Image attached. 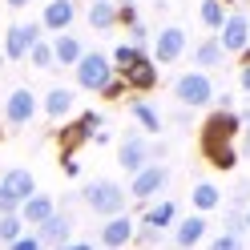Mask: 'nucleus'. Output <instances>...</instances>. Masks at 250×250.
Masks as SVG:
<instances>
[{"instance_id": "f257e3e1", "label": "nucleus", "mask_w": 250, "mask_h": 250, "mask_svg": "<svg viewBox=\"0 0 250 250\" xmlns=\"http://www.w3.org/2000/svg\"><path fill=\"white\" fill-rule=\"evenodd\" d=\"M242 137V117L234 109H214V113L202 121V158L214 169H234L238 166V142Z\"/></svg>"}, {"instance_id": "f03ea898", "label": "nucleus", "mask_w": 250, "mask_h": 250, "mask_svg": "<svg viewBox=\"0 0 250 250\" xmlns=\"http://www.w3.org/2000/svg\"><path fill=\"white\" fill-rule=\"evenodd\" d=\"M81 202L97 218H117V214H125V206H129V190H125L121 182H113V178H97V182H85Z\"/></svg>"}, {"instance_id": "7ed1b4c3", "label": "nucleus", "mask_w": 250, "mask_h": 250, "mask_svg": "<svg viewBox=\"0 0 250 250\" xmlns=\"http://www.w3.org/2000/svg\"><path fill=\"white\" fill-rule=\"evenodd\" d=\"M174 97H178L186 109H206V105H214V81H210V73H202V69L182 73L178 81H174Z\"/></svg>"}, {"instance_id": "20e7f679", "label": "nucleus", "mask_w": 250, "mask_h": 250, "mask_svg": "<svg viewBox=\"0 0 250 250\" xmlns=\"http://www.w3.org/2000/svg\"><path fill=\"white\" fill-rule=\"evenodd\" d=\"M117 77L113 69V61H109L105 53H85L81 57V65H77V89H85V93H105V85Z\"/></svg>"}, {"instance_id": "39448f33", "label": "nucleus", "mask_w": 250, "mask_h": 250, "mask_svg": "<svg viewBox=\"0 0 250 250\" xmlns=\"http://www.w3.org/2000/svg\"><path fill=\"white\" fill-rule=\"evenodd\" d=\"M186 49H190V37H186L182 24L158 28V37H153V61H158V65H178L186 57Z\"/></svg>"}, {"instance_id": "423d86ee", "label": "nucleus", "mask_w": 250, "mask_h": 250, "mask_svg": "<svg viewBox=\"0 0 250 250\" xmlns=\"http://www.w3.org/2000/svg\"><path fill=\"white\" fill-rule=\"evenodd\" d=\"M166 186H169V166H166V162H149L142 174H133V178H129V198L149 202V198H158Z\"/></svg>"}, {"instance_id": "0eeeda50", "label": "nucleus", "mask_w": 250, "mask_h": 250, "mask_svg": "<svg viewBox=\"0 0 250 250\" xmlns=\"http://www.w3.org/2000/svg\"><path fill=\"white\" fill-rule=\"evenodd\" d=\"M117 162H121V169H125V174H142V169L153 162V146L146 142V137L142 133H125L121 137V146H117Z\"/></svg>"}, {"instance_id": "6e6552de", "label": "nucleus", "mask_w": 250, "mask_h": 250, "mask_svg": "<svg viewBox=\"0 0 250 250\" xmlns=\"http://www.w3.org/2000/svg\"><path fill=\"white\" fill-rule=\"evenodd\" d=\"M218 44H222L226 53H246L250 49V12H242V8H230V17H226V24H222V33H218Z\"/></svg>"}, {"instance_id": "1a4fd4ad", "label": "nucleus", "mask_w": 250, "mask_h": 250, "mask_svg": "<svg viewBox=\"0 0 250 250\" xmlns=\"http://www.w3.org/2000/svg\"><path fill=\"white\" fill-rule=\"evenodd\" d=\"M37 41H41V24H33V21L8 24V33H4V57L8 61H28V53H33Z\"/></svg>"}, {"instance_id": "9d476101", "label": "nucleus", "mask_w": 250, "mask_h": 250, "mask_svg": "<svg viewBox=\"0 0 250 250\" xmlns=\"http://www.w3.org/2000/svg\"><path fill=\"white\" fill-rule=\"evenodd\" d=\"M101 129V113H93V109H85L81 117H77L73 125H65L57 137H61V153H73V149H81L85 142H93V133Z\"/></svg>"}, {"instance_id": "9b49d317", "label": "nucleus", "mask_w": 250, "mask_h": 250, "mask_svg": "<svg viewBox=\"0 0 250 250\" xmlns=\"http://www.w3.org/2000/svg\"><path fill=\"white\" fill-rule=\"evenodd\" d=\"M37 109H41L37 105V93L21 85V89H12L8 101H4V121L12 125V129H21V125H28V121L37 117Z\"/></svg>"}, {"instance_id": "f8f14e48", "label": "nucleus", "mask_w": 250, "mask_h": 250, "mask_svg": "<svg viewBox=\"0 0 250 250\" xmlns=\"http://www.w3.org/2000/svg\"><path fill=\"white\" fill-rule=\"evenodd\" d=\"M37 238H41V246H44V250H61L65 242H73V214L57 210L44 226H37Z\"/></svg>"}, {"instance_id": "ddd939ff", "label": "nucleus", "mask_w": 250, "mask_h": 250, "mask_svg": "<svg viewBox=\"0 0 250 250\" xmlns=\"http://www.w3.org/2000/svg\"><path fill=\"white\" fill-rule=\"evenodd\" d=\"M117 77H125V85H129L133 93H149L153 85H158V61H153L149 53H142L129 69H125V73H117Z\"/></svg>"}, {"instance_id": "4468645a", "label": "nucleus", "mask_w": 250, "mask_h": 250, "mask_svg": "<svg viewBox=\"0 0 250 250\" xmlns=\"http://www.w3.org/2000/svg\"><path fill=\"white\" fill-rule=\"evenodd\" d=\"M133 234H137V226H133V218L129 214H117V218H105V226H101V246L105 250H121V246H129L133 242Z\"/></svg>"}, {"instance_id": "2eb2a0df", "label": "nucleus", "mask_w": 250, "mask_h": 250, "mask_svg": "<svg viewBox=\"0 0 250 250\" xmlns=\"http://www.w3.org/2000/svg\"><path fill=\"white\" fill-rule=\"evenodd\" d=\"M210 234V222H206V214H190V218H178V226H174V246L178 250H194L202 238Z\"/></svg>"}, {"instance_id": "dca6fc26", "label": "nucleus", "mask_w": 250, "mask_h": 250, "mask_svg": "<svg viewBox=\"0 0 250 250\" xmlns=\"http://www.w3.org/2000/svg\"><path fill=\"white\" fill-rule=\"evenodd\" d=\"M0 186H4V190L12 194L24 206L28 198L37 194V178H33V169H24V166H12V169H4V174H0Z\"/></svg>"}, {"instance_id": "f3484780", "label": "nucleus", "mask_w": 250, "mask_h": 250, "mask_svg": "<svg viewBox=\"0 0 250 250\" xmlns=\"http://www.w3.org/2000/svg\"><path fill=\"white\" fill-rule=\"evenodd\" d=\"M77 21V4L73 0H49L41 12V28H49V33H69V24Z\"/></svg>"}, {"instance_id": "a211bd4d", "label": "nucleus", "mask_w": 250, "mask_h": 250, "mask_svg": "<svg viewBox=\"0 0 250 250\" xmlns=\"http://www.w3.org/2000/svg\"><path fill=\"white\" fill-rule=\"evenodd\" d=\"M85 53H89V49H85V44L77 41L73 33H57V37H53V57H57V69H77Z\"/></svg>"}, {"instance_id": "6ab92c4d", "label": "nucleus", "mask_w": 250, "mask_h": 250, "mask_svg": "<svg viewBox=\"0 0 250 250\" xmlns=\"http://www.w3.org/2000/svg\"><path fill=\"white\" fill-rule=\"evenodd\" d=\"M53 214H57V198H53V194H33V198H28L24 206H21L24 226H33V230H37V226H44Z\"/></svg>"}, {"instance_id": "aec40b11", "label": "nucleus", "mask_w": 250, "mask_h": 250, "mask_svg": "<svg viewBox=\"0 0 250 250\" xmlns=\"http://www.w3.org/2000/svg\"><path fill=\"white\" fill-rule=\"evenodd\" d=\"M41 109H44V117H53V121H65V117L73 113V109H77V97H73V89L57 85V89H49V93H44Z\"/></svg>"}, {"instance_id": "412c9836", "label": "nucleus", "mask_w": 250, "mask_h": 250, "mask_svg": "<svg viewBox=\"0 0 250 250\" xmlns=\"http://www.w3.org/2000/svg\"><path fill=\"white\" fill-rule=\"evenodd\" d=\"M190 53H194V65H198L202 73H210V69H218V65L226 61V49L218 44V37H206V41H198Z\"/></svg>"}, {"instance_id": "4be33fe9", "label": "nucleus", "mask_w": 250, "mask_h": 250, "mask_svg": "<svg viewBox=\"0 0 250 250\" xmlns=\"http://www.w3.org/2000/svg\"><path fill=\"white\" fill-rule=\"evenodd\" d=\"M190 206H194V214H214L218 206H222V190H218L214 182H194Z\"/></svg>"}, {"instance_id": "5701e85b", "label": "nucleus", "mask_w": 250, "mask_h": 250, "mask_svg": "<svg viewBox=\"0 0 250 250\" xmlns=\"http://www.w3.org/2000/svg\"><path fill=\"white\" fill-rule=\"evenodd\" d=\"M142 222H146V226H158V230H169V226H178V202H169V198L153 202V206L142 214Z\"/></svg>"}, {"instance_id": "b1692460", "label": "nucleus", "mask_w": 250, "mask_h": 250, "mask_svg": "<svg viewBox=\"0 0 250 250\" xmlns=\"http://www.w3.org/2000/svg\"><path fill=\"white\" fill-rule=\"evenodd\" d=\"M226 17H230V8L222 4V0H202L198 4V21H202V28L206 33H222V24H226Z\"/></svg>"}, {"instance_id": "393cba45", "label": "nucleus", "mask_w": 250, "mask_h": 250, "mask_svg": "<svg viewBox=\"0 0 250 250\" xmlns=\"http://www.w3.org/2000/svg\"><path fill=\"white\" fill-rule=\"evenodd\" d=\"M85 17H89V28H97V33H109V28L117 24V4H113V0H93Z\"/></svg>"}, {"instance_id": "a878e982", "label": "nucleus", "mask_w": 250, "mask_h": 250, "mask_svg": "<svg viewBox=\"0 0 250 250\" xmlns=\"http://www.w3.org/2000/svg\"><path fill=\"white\" fill-rule=\"evenodd\" d=\"M129 113H133V121L142 125L146 133H162V113H158V109H153L149 101H142V97H133V101H129Z\"/></svg>"}, {"instance_id": "bb28decb", "label": "nucleus", "mask_w": 250, "mask_h": 250, "mask_svg": "<svg viewBox=\"0 0 250 250\" xmlns=\"http://www.w3.org/2000/svg\"><path fill=\"white\" fill-rule=\"evenodd\" d=\"M24 234V218L21 214H0V246H12Z\"/></svg>"}, {"instance_id": "cd10ccee", "label": "nucleus", "mask_w": 250, "mask_h": 250, "mask_svg": "<svg viewBox=\"0 0 250 250\" xmlns=\"http://www.w3.org/2000/svg\"><path fill=\"white\" fill-rule=\"evenodd\" d=\"M28 65L33 69H57V57H53V41H37L33 44V53H28Z\"/></svg>"}, {"instance_id": "c85d7f7f", "label": "nucleus", "mask_w": 250, "mask_h": 250, "mask_svg": "<svg viewBox=\"0 0 250 250\" xmlns=\"http://www.w3.org/2000/svg\"><path fill=\"white\" fill-rule=\"evenodd\" d=\"M142 53H146V49H137V44H117V49L109 53V61H113V69H117V73H125Z\"/></svg>"}, {"instance_id": "c756f323", "label": "nucleus", "mask_w": 250, "mask_h": 250, "mask_svg": "<svg viewBox=\"0 0 250 250\" xmlns=\"http://www.w3.org/2000/svg\"><path fill=\"white\" fill-rule=\"evenodd\" d=\"M206 250H246V242H242V234L222 230V234H214V238H210V246H206Z\"/></svg>"}, {"instance_id": "7c9ffc66", "label": "nucleus", "mask_w": 250, "mask_h": 250, "mask_svg": "<svg viewBox=\"0 0 250 250\" xmlns=\"http://www.w3.org/2000/svg\"><path fill=\"white\" fill-rule=\"evenodd\" d=\"M137 21H142V17H137V4H133V0H121V4H117V24L133 28Z\"/></svg>"}, {"instance_id": "2f4dec72", "label": "nucleus", "mask_w": 250, "mask_h": 250, "mask_svg": "<svg viewBox=\"0 0 250 250\" xmlns=\"http://www.w3.org/2000/svg\"><path fill=\"white\" fill-rule=\"evenodd\" d=\"M226 230L230 234H246V210H226Z\"/></svg>"}, {"instance_id": "473e14b6", "label": "nucleus", "mask_w": 250, "mask_h": 250, "mask_svg": "<svg viewBox=\"0 0 250 250\" xmlns=\"http://www.w3.org/2000/svg\"><path fill=\"white\" fill-rule=\"evenodd\" d=\"M125 89H129V85H125V77H113V81L105 85L101 97H105V101H121V97H125Z\"/></svg>"}, {"instance_id": "72a5a7b5", "label": "nucleus", "mask_w": 250, "mask_h": 250, "mask_svg": "<svg viewBox=\"0 0 250 250\" xmlns=\"http://www.w3.org/2000/svg\"><path fill=\"white\" fill-rule=\"evenodd\" d=\"M133 238H137V242H146V246H153V242H162V230H158V226H146V222H142Z\"/></svg>"}, {"instance_id": "f704fd0d", "label": "nucleus", "mask_w": 250, "mask_h": 250, "mask_svg": "<svg viewBox=\"0 0 250 250\" xmlns=\"http://www.w3.org/2000/svg\"><path fill=\"white\" fill-rule=\"evenodd\" d=\"M129 44H137V49H146V44H149V28H146V21H137V24L129 28Z\"/></svg>"}, {"instance_id": "c9c22d12", "label": "nucleus", "mask_w": 250, "mask_h": 250, "mask_svg": "<svg viewBox=\"0 0 250 250\" xmlns=\"http://www.w3.org/2000/svg\"><path fill=\"white\" fill-rule=\"evenodd\" d=\"M61 169H65V178H81V162H77V153H61Z\"/></svg>"}, {"instance_id": "e433bc0d", "label": "nucleus", "mask_w": 250, "mask_h": 250, "mask_svg": "<svg viewBox=\"0 0 250 250\" xmlns=\"http://www.w3.org/2000/svg\"><path fill=\"white\" fill-rule=\"evenodd\" d=\"M250 206V182H238L234 186V210H246Z\"/></svg>"}, {"instance_id": "4c0bfd02", "label": "nucleus", "mask_w": 250, "mask_h": 250, "mask_svg": "<svg viewBox=\"0 0 250 250\" xmlns=\"http://www.w3.org/2000/svg\"><path fill=\"white\" fill-rule=\"evenodd\" d=\"M8 250H44V246H41V238H37V234H21V238L12 242Z\"/></svg>"}, {"instance_id": "58836bf2", "label": "nucleus", "mask_w": 250, "mask_h": 250, "mask_svg": "<svg viewBox=\"0 0 250 250\" xmlns=\"http://www.w3.org/2000/svg\"><path fill=\"white\" fill-rule=\"evenodd\" d=\"M0 214H21V202L12 198V194L4 190V186H0Z\"/></svg>"}, {"instance_id": "ea45409f", "label": "nucleus", "mask_w": 250, "mask_h": 250, "mask_svg": "<svg viewBox=\"0 0 250 250\" xmlns=\"http://www.w3.org/2000/svg\"><path fill=\"white\" fill-rule=\"evenodd\" d=\"M238 117H242V153H250V105L242 109Z\"/></svg>"}, {"instance_id": "a19ab883", "label": "nucleus", "mask_w": 250, "mask_h": 250, "mask_svg": "<svg viewBox=\"0 0 250 250\" xmlns=\"http://www.w3.org/2000/svg\"><path fill=\"white\" fill-rule=\"evenodd\" d=\"M238 89L250 97V65H238Z\"/></svg>"}, {"instance_id": "79ce46f5", "label": "nucleus", "mask_w": 250, "mask_h": 250, "mask_svg": "<svg viewBox=\"0 0 250 250\" xmlns=\"http://www.w3.org/2000/svg\"><path fill=\"white\" fill-rule=\"evenodd\" d=\"M61 250H97V246H93V242H85V238H73V242H65Z\"/></svg>"}, {"instance_id": "37998d69", "label": "nucleus", "mask_w": 250, "mask_h": 250, "mask_svg": "<svg viewBox=\"0 0 250 250\" xmlns=\"http://www.w3.org/2000/svg\"><path fill=\"white\" fill-rule=\"evenodd\" d=\"M8 8H28V0H8Z\"/></svg>"}, {"instance_id": "c03bdc74", "label": "nucleus", "mask_w": 250, "mask_h": 250, "mask_svg": "<svg viewBox=\"0 0 250 250\" xmlns=\"http://www.w3.org/2000/svg\"><path fill=\"white\" fill-rule=\"evenodd\" d=\"M242 65H250V49H246V53H242Z\"/></svg>"}, {"instance_id": "a18cd8bd", "label": "nucleus", "mask_w": 250, "mask_h": 250, "mask_svg": "<svg viewBox=\"0 0 250 250\" xmlns=\"http://www.w3.org/2000/svg\"><path fill=\"white\" fill-rule=\"evenodd\" d=\"M246 230H250V206H246Z\"/></svg>"}, {"instance_id": "49530a36", "label": "nucleus", "mask_w": 250, "mask_h": 250, "mask_svg": "<svg viewBox=\"0 0 250 250\" xmlns=\"http://www.w3.org/2000/svg\"><path fill=\"white\" fill-rule=\"evenodd\" d=\"M44 4H49V0H44Z\"/></svg>"}, {"instance_id": "de8ad7c7", "label": "nucleus", "mask_w": 250, "mask_h": 250, "mask_svg": "<svg viewBox=\"0 0 250 250\" xmlns=\"http://www.w3.org/2000/svg\"><path fill=\"white\" fill-rule=\"evenodd\" d=\"M133 4H137V0H133Z\"/></svg>"}]
</instances>
